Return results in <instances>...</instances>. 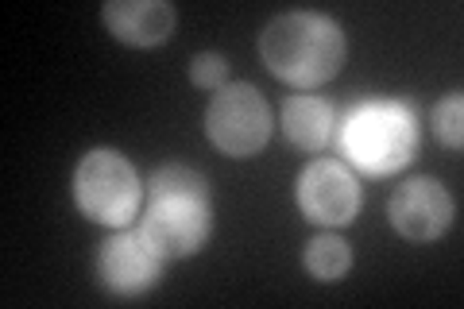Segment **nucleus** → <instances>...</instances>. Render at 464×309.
<instances>
[{
	"label": "nucleus",
	"instance_id": "1a4fd4ad",
	"mask_svg": "<svg viewBox=\"0 0 464 309\" xmlns=\"http://www.w3.org/2000/svg\"><path fill=\"white\" fill-rule=\"evenodd\" d=\"M101 24L109 27L112 39L128 47H159L174 35L179 12L167 0H109L101 8Z\"/></svg>",
	"mask_w": 464,
	"mask_h": 309
},
{
	"label": "nucleus",
	"instance_id": "ddd939ff",
	"mask_svg": "<svg viewBox=\"0 0 464 309\" xmlns=\"http://www.w3.org/2000/svg\"><path fill=\"white\" fill-rule=\"evenodd\" d=\"M190 82L198 85V90H221V85H228V63H225V54L198 51L190 58Z\"/></svg>",
	"mask_w": 464,
	"mask_h": 309
},
{
	"label": "nucleus",
	"instance_id": "20e7f679",
	"mask_svg": "<svg viewBox=\"0 0 464 309\" xmlns=\"http://www.w3.org/2000/svg\"><path fill=\"white\" fill-rule=\"evenodd\" d=\"M143 189H148V182H140V170L116 147H93L74 167V205L82 209V217L97 220V225H132Z\"/></svg>",
	"mask_w": 464,
	"mask_h": 309
},
{
	"label": "nucleus",
	"instance_id": "423d86ee",
	"mask_svg": "<svg viewBox=\"0 0 464 309\" xmlns=\"http://www.w3.org/2000/svg\"><path fill=\"white\" fill-rule=\"evenodd\" d=\"M295 198H298L302 217H306L310 225H322V228L353 225L360 205H364L356 174L344 163H337V159H314V163L302 167Z\"/></svg>",
	"mask_w": 464,
	"mask_h": 309
},
{
	"label": "nucleus",
	"instance_id": "f03ea898",
	"mask_svg": "<svg viewBox=\"0 0 464 309\" xmlns=\"http://www.w3.org/2000/svg\"><path fill=\"white\" fill-rule=\"evenodd\" d=\"M348 43L341 24L314 8L279 12L259 32V58L279 82L295 90H317L333 82L344 66Z\"/></svg>",
	"mask_w": 464,
	"mask_h": 309
},
{
	"label": "nucleus",
	"instance_id": "6e6552de",
	"mask_svg": "<svg viewBox=\"0 0 464 309\" xmlns=\"http://www.w3.org/2000/svg\"><path fill=\"white\" fill-rule=\"evenodd\" d=\"M163 263L167 259L151 247V240L143 237V228L124 225L101 244L97 278L109 294H116V298H140V294H148L159 283Z\"/></svg>",
	"mask_w": 464,
	"mask_h": 309
},
{
	"label": "nucleus",
	"instance_id": "0eeeda50",
	"mask_svg": "<svg viewBox=\"0 0 464 309\" xmlns=\"http://www.w3.org/2000/svg\"><path fill=\"white\" fill-rule=\"evenodd\" d=\"M453 217H457L453 194H449L445 182L430 179V174L406 179L402 186L391 189V198H387L391 228L411 244H430V240L445 237L449 225H453Z\"/></svg>",
	"mask_w": 464,
	"mask_h": 309
},
{
	"label": "nucleus",
	"instance_id": "9d476101",
	"mask_svg": "<svg viewBox=\"0 0 464 309\" xmlns=\"http://www.w3.org/2000/svg\"><path fill=\"white\" fill-rule=\"evenodd\" d=\"M283 136L298 147V151H325L333 140V105L322 97L295 93L283 101Z\"/></svg>",
	"mask_w": 464,
	"mask_h": 309
},
{
	"label": "nucleus",
	"instance_id": "7ed1b4c3",
	"mask_svg": "<svg viewBox=\"0 0 464 309\" xmlns=\"http://www.w3.org/2000/svg\"><path fill=\"white\" fill-rule=\"evenodd\" d=\"M341 147L364 174H395L418 151L414 112L399 101H368L348 116Z\"/></svg>",
	"mask_w": 464,
	"mask_h": 309
},
{
	"label": "nucleus",
	"instance_id": "39448f33",
	"mask_svg": "<svg viewBox=\"0 0 464 309\" xmlns=\"http://www.w3.org/2000/svg\"><path fill=\"white\" fill-rule=\"evenodd\" d=\"M271 105L252 82L221 85L206 105V136L228 159H252L271 140Z\"/></svg>",
	"mask_w": 464,
	"mask_h": 309
},
{
	"label": "nucleus",
	"instance_id": "9b49d317",
	"mask_svg": "<svg viewBox=\"0 0 464 309\" xmlns=\"http://www.w3.org/2000/svg\"><path fill=\"white\" fill-rule=\"evenodd\" d=\"M302 267L310 271L314 283H341L353 267V247L337 232H317L302 252Z\"/></svg>",
	"mask_w": 464,
	"mask_h": 309
},
{
	"label": "nucleus",
	"instance_id": "f257e3e1",
	"mask_svg": "<svg viewBox=\"0 0 464 309\" xmlns=\"http://www.w3.org/2000/svg\"><path fill=\"white\" fill-rule=\"evenodd\" d=\"M143 237L163 259H190L213 237V198L206 174L194 167H159L143 189Z\"/></svg>",
	"mask_w": 464,
	"mask_h": 309
},
{
	"label": "nucleus",
	"instance_id": "f8f14e48",
	"mask_svg": "<svg viewBox=\"0 0 464 309\" xmlns=\"http://www.w3.org/2000/svg\"><path fill=\"white\" fill-rule=\"evenodd\" d=\"M430 121H433V131H438V140L449 147V151H460L464 147V97L457 90L445 93L438 105H433Z\"/></svg>",
	"mask_w": 464,
	"mask_h": 309
}]
</instances>
